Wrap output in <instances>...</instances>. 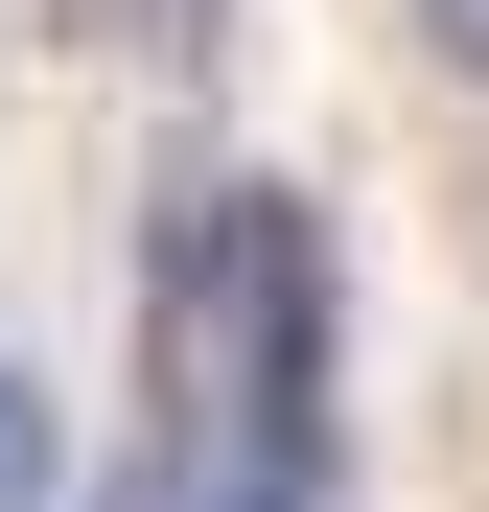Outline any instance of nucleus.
<instances>
[{
  "instance_id": "f257e3e1",
  "label": "nucleus",
  "mask_w": 489,
  "mask_h": 512,
  "mask_svg": "<svg viewBox=\"0 0 489 512\" xmlns=\"http://www.w3.org/2000/svg\"><path fill=\"white\" fill-rule=\"evenodd\" d=\"M0 512H70V396L0 350Z\"/></svg>"
},
{
  "instance_id": "f03ea898",
  "label": "nucleus",
  "mask_w": 489,
  "mask_h": 512,
  "mask_svg": "<svg viewBox=\"0 0 489 512\" xmlns=\"http://www.w3.org/2000/svg\"><path fill=\"white\" fill-rule=\"evenodd\" d=\"M396 24H420V70H466V94H489V0H396Z\"/></svg>"
},
{
  "instance_id": "7ed1b4c3",
  "label": "nucleus",
  "mask_w": 489,
  "mask_h": 512,
  "mask_svg": "<svg viewBox=\"0 0 489 512\" xmlns=\"http://www.w3.org/2000/svg\"><path fill=\"white\" fill-rule=\"evenodd\" d=\"M94 24H140V47H210V24H233V0H94Z\"/></svg>"
}]
</instances>
